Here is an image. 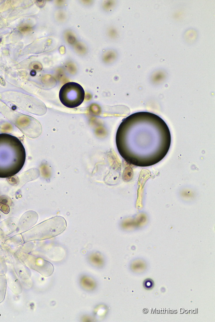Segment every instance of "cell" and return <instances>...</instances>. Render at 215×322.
<instances>
[{"label":"cell","instance_id":"2","mask_svg":"<svg viewBox=\"0 0 215 322\" xmlns=\"http://www.w3.org/2000/svg\"><path fill=\"white\" fill-rule=\"evenodd\" d=\"M25 149L16 137L0 134V177L16 174L23 167L25 160Z\"/></svg>","mask_w":215,"mask_h":322},{"label":"cell","instance_id":"6","mask_svg":"<svg viewBox=\"0 0 215 322\" xmlns=\"http://www.w3.org/2000/svg\"><path fill=\"white\" fill-rule=\"evenodd\" d=\"M12 266L22 287L30 289L32 285L31 272L28 268L21 261L15 254L11 257Z\"/></svg>","mask_w":215,"mask_h":322},{"label":"cell","instance_id":"13","mask_svg":"<svg viewBox=\"0 0 215 322\" xmlns=\"http://www.w3.org/2000/svg\"><path fill=\"white\" fill-rule=\"evenodd\" d=\"M144 284L145 286L147 288H151L153 285V282L150 280H146Z\"/></svg>","mask_w":215,"mask_h":322},{"label":"cell","instance_id":"4","mask_svg":"<svg viewBox=\"0 0 215 322\" xmlns=\"http://www.w3.org/2000/svg\"><path fill=\"white\" fill-rule=\"evenodd\" d=\"M59 98L62 104L66 107L76 108L81 105L85 100V90L78 83H66L59 91Z\"/></svg>","mask_w":215,"mask_h":322},{"label":"cell","instance_id":"8","mask_svg":"<svg viewBox=\"0 0 215 322\" xmlns=\"http://www.w3.org/2000/svg\"><path fill=\"white\" fill-rule=\"evenodd\" d=\"M7 280L6 275H0V303L4 300L6 293Z\"/></svg>","mask_w":215,"mask_h":322},{"label":"cell","instance_id":"11","mask_svg":"<svg viewBox=\"0 0 215 322\" xmlns=\"http://www.w3.org/2000/svg\"><path fill=\"white\" fill-rule=\"evenodd\" d=\"M7 271V265L4 259H0V275H5Z\"/></svg>","mask_w":215,"mask_h":322},{"label":"cell","instance_id":"10","mask_svg":"<svg viewBox=\"0 0 215 322\" xmlns=\"http://www.w3.org/2000/svg\"><path fill=\"white\" fill-rule=\"evenodd\" d=\"M90 260L92 264L97 266H101L103 265L104 260L100 254L94 253L90 256Z\"/></svg>","mask_w":215,"mask_h":322},{"label":"cell","instance_id":"12","mask_svg":"<svg viewBox=\"0 0 215 322\" xmlns=\"http://www.w3.org/2000/svg\"><path fill=\"white\" fill-rule=\"evenodd\" d=\"M31 29V27L28 25H22V26L20 27L19 28L20 31L22 32H28V31H30Z\"/></svg>","mask_w":215,"mask_h":322},{"label":"cell","instance_id":"5","mask_svg":"<svg viewBox=\"0 0 215 322\" xmlns=\"http://www.w3.org/2000/svg\"><path fill=\"white\" fill-rule=\"evenodd\" d=\"M15 255L28 267L39 272L43 276H50L54 271L52 264L41 258L24 252L17 253Z\"/></svg>","mask_w":215,"mask_h":322},{"label":"cell","instance_id":"3","mask_svg":"<svg viewBox=\"0 0 215 322\" xmlns=\"http://www.w3.org/2000/svg\"><path fill=\"white\" fill-rule=\"evenodd\" d=\"M66 220L56 216L38 224L22 234L25 242L51 239L63 233L66 229Z\"/></svg>","mask_w":215,"mask_h":322},{"label":"cell","instance_id":"1","mask_svg":"<svg viewBox=\"0 0 215 322\" xmlns=\"http://www.w3.org/2000/svg\"><path fill=\"white\" fill-rule=\"evenodd\" d=\"M171 136L160 116L135 113L123 119L116 135L118 151L127 163L141 167L156 164L169 151Z\"/></svg>","mask_w":215,"mask_h":322},{"label":"cell","instance_id":"7","mask_svg":"<svg viewBox=\"0 0 215 322\" xmlns=\"http://www.w3.org/2000/svg\"><path fill=\"white\" fill-rule=\"evenodd\" d=\"M7 284L11 291L16 295H19L22 293V286L18 278L11 265L7 266V271L5 274Z\"/></svg>","mask_w":215,"mask_h":322},{"label":"cell","instance_id":"9","mask_svg":"<svg viewBox=\"0 0 215 322\" xmlns=\"http://www.w3.org/2000/svg\"><path fill=\"white\" fill-rule=\"evenodd\" d=\"M81 284L86 290H93L96 287V283L93 279L87 276H83L81 279Z\"/></svg>","mask_w":215,"mask_h":322}]
</instances>
